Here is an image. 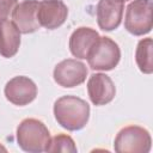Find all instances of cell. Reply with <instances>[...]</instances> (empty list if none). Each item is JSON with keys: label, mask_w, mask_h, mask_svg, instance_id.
<instances>
[{"label": "cell", "mask_w": 153, "mask_h": 153, "mask_svg": "<svg viewBox=\"0 0 153 153\" xmlns=\"http://www.w3.org/2000/svg\"><path fill=\"white\" fill-rule=\"evenodd\" d=\"M54 115L62 128L69 131H76L87 124L90 105L79 97L63 96L54 103Z\"/></svg>", "instance_id": "6da1fadb"}, {"label": "cell", "mask_w": 153, "mask_h": 153, "mask_svg": "<svg viewBox=\"0 0 153 153\" xmlns=\"http://www.w3.org/2000/svg\"><path fill=\"white\" fill-rule=\"evenodd\" d=\"M50 141V133L45 124L36 118L23 120L17 128L18 146L29 153L44 152Z\"/></svg>", "instance_id": "7a4b0ae2"}, {"label": "cell", "mask_w": 153, "mask_h": 153, "mask_svg": "<svg viewBox=\"0 0 153 153\" xmlns=\"http://www.w3.org/2000/svg\"><path fill=\"white\" fill-rule=\"evenodd\" d=\"M152 139L147 129L140 126L122 128L115 137L114 148L117 153H147L151 151Z\"/></svg>", "instance_id": "3957f363"}, {"label": "cell", "mask_w": 153, "mask_h": 153, "mask_svg": "<svg viewBox=\"0 0 153 153\" xmlns=\"http://www.w3.org/2000/svg\"><path fill=\"white\" fill-rule=\"evenodd\" d=\"M152 0H134L126 10L124 27L134 36H143L152 30Z\"/></svg>", "instance_id": "277c9868"}, {"label": "cell", "mask_w": 153, "mask_h": 153, "mask_svg": "<svg viewBox=\"0 0 153 153\" xmlns=\"http://www.w3.org/2000/svg\"><path fill=\"white\" fill-rule=\"evenodd\" d=\"M121 59V50L118 44L109 37H100L87 56V62L93 71H111L114 69Z\"/></svg>", "instance_id": "5b68a950"}, {"label": "cell", "mask_w": 153, "mask_h": 153, "mask_svg": "<svg viewBox=\"0 0 153 153\" xmlns=\"http://www.w3.org/2000/svg\"><path fill=\"white\" fill-rule=\"evenodd\" d=\"M54 80L62 87H75L82 84L87 76V67L79 60L67 59L54 68Z\"/></svg>", "instance_id": "8992f818"}, {"label": "cell", "mask_w": 153, "mask_h": 153, "mask_svg": "<svg viewBox=\"0 0 153 153\" xmlns=\"http://www.w3.org/2000/svg\"><path fill=\"white\" fill-rule=\"evenodd\" d=\"M4 92L8 102L18 106H24L35 100L37 96V86L30 78L18 75L7 81Z\"/></svg>", "instance_id": "52a82bcc"}, {"label": "cell", "mask_w": 153, "mask_h": 153, "mask_svg": "<svg viewBox=\"0 0 153 153\" xmlns=\"http://www.w3.org/2000/svg\"><path fill=\"white\" fill-rule=\"evenodd\" d=\"M68 16V8L61 0H43L38 2L37 19L41 26L54 30L61 26Z\"/></svg>", "instance_id": "ba28073f"}, {"label": "cell", "mask_w": 153, "mask_h": 153, "mask_svg": "<svg viewBox=\"0 0 153 153\" xmlns=\"http://www.w3.org/2000/svg\"><path fill=\"white\" fill-rule=\"evenodd\" d=\"M87 93L94 105H105L115 98L116 87L110 76L104 73H94L88 78Z\"/></svg>", "instance_id": "9c48e42d"}, {"label": "cell", "mask_w": 153, "mask_h": 153, "mask_svg": "<svg viewBox=\"0 0 153 153\" xmlns=\"http://www.w3.org/2000/svg\"><path fill=\"white\" fill-rule=\"evenodd\" d=\"M124 1L122 0H99L97 4V23L103 31L117 29L122 22Z\"/></svg>", "instance_id": "30bf717a"}, {"label": "cell", "mask_w": 153, "mask_h": 153, "mask_svg": "<svg viewBox=\"0 0 153 153\" xmlns=\"http://www.w3.org/2000/svg\"><path fill=\"white\" fill-rule=\"evenodd\" d=\"M37 0H24L14 7L12 19L20 33H32L41 27L37 19Z\"/></svg>", "instance_id": "8fae6325"}, {"label": "cell", "mask_w": 153, "mask_h": 153, "mask_svg": "<svg viewBox=\"0 0 153 153\" xmlns=\"http://www.w3.org/2000/svg\"><path fill=\"white\" fill-rule=\"evenodd\" d=\"M99 38V33L91 27L81 26L69 37V50L76 59H87L88 53Z\"/></svg>", "instance_id": "7c38bea8"}, {"label": "cell", "mask_w": 153, "mask_h": 153, "mask_svg": "<svg viewBox=\"0 0 153 153\" xmlns=\"http://www.w3.org/2000/svg\"><path fill=\"white\" fill-rule=\"evenodd\" d=\"M20 45V31L7 18L0 19V55L10 59L18 53Z\"/></svg>", "instance_id": "4fadbf2b"}, {"label": "cell", "mask_w": 153, "mask_h": 153, "mask_svg": "<svg viewBox=\"0 0 153 153\" xmlns=\"http://www.w3.org/2000/svg\"><path fill=\"white\" fill-rule=\"evenodd\" d=\"M153 41L147 37L139 41L136 51H135V61L139 69L145 74H151L153 72Z\"/></svg>", "instance_id": "5bb4252c"}, {"label": "cell", "mask_w": 153, "mask_h": 153, "mask_svg": "<svg viewBox=\"0 0 153 153\" xmlns=\"http://www.w3.org/2000/svg\"><path fill=\"white\" fill-rule=\"evenodd\" d=\"M45 151L47 152H67V153L71 152V153H75L78 149H76L74 140L69 135L60 134V135H56L53 139H50Z\"/></svg>", "instance_id": "9a60e30c"}, {"label": "cell", "mask_w": 153, "mask_h": 153, "mask_svg": "<svg viewBox=\"0 0 153 153\" xmlns=\"http://www.w3.org/2000/svg\"><path fill=\"white\" fill-rule=\"evenodd\" d=\"M17 5L18 0H0V19L7 18Z\"/></svg>", "instance_id": "2e32d148"}, {"label": "cell", "mask_w": 153, "mask_h": 153, "mask_svg": "<svg viewBox=\"0 0 153 153\" xmlns=\"http://www.w3.org/2000/svg\"><path fill=\"white\" fill-rule=\"evenodd\" d=\"M0 151H5V152H6V148H5L4 146H1V145H0Z\"/></svg>", "instance_id": "e0dca14e"}, {"label": "cell", "mask_w": 153, "mask_h": 153, "mask_svg": "<svg viewBox=\"0 0 153 153\" xmlns=\"http://www.w3.org/2000/svg\"><path fill=\"white\" fill-rule=\"evenodd\" d=\"M122 1H128V0H122Z\"/></svg>", "instance_id": "ac0fdd59"}]
</instances>
